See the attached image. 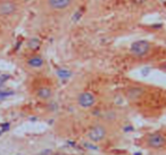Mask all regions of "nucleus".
<instances>
[{
  "label": "nucleus",
  "instance_id": "f257e3e1",
  "mask_svg": "<svg viewBox=\"0 0 166 155\" xmlns=\"http://www.w3.org/2000/svg\"><path fill=\"white\" fill-rule=\"evenodd\" d=\"M151 49V45L147 40H138L134 41L130 47V52L135 57H145L149 54Z\"/></svg>",
  "mask_w": 166,
  "mask_h": 155
},
{
  "label": "nucleus",
  "instance_id": "f03ea898",
  "mask_svg": "<svg viewBox=\"0 0 166 155\" xmlns=\"http://www.w3.org/2000/svg\"><path fill=\"white\" fill-rule=\"evenodd\" d=\"M106 136H107V130H106L105 126L102 124H96L88 131V138L92 143L101 141L106 138Z\"/></svg>",
  "mask_w": 166,
  "mask_h": 155
},
{
  "label": "nucleus",
  "instance_id": "7ed1b4c3",
  "mask_svg": "<svg viewBox=\"0 0 166 155\" xmlns=\"http://www.w3.org/2000/svg\"><path fill=\"white\" fill-rule=\"evenodd\" d=\"M165 143L166 138L160 132H153L147 137V146L150 148H154V149L163 147L165 145Z\"/></svg>",
  "mask_w": 166,
  "mask_h": 155
},
{
  "label": "nucleus",
  "instance_id": "20e7f679",
  "mask_svg": "<svg viewBox=\"0 0 166 155\" xmlns=\"http://www.w3.org/2000/svg\"><path fill=\"white\" fill-rule=\"evenodd\" d=\"M96 96L93 95L92 92L89 91H84L81 92L79 97H77V103L79 105L83 108H91L94 106L96 104Z\"/></svg>",
  "mask_w": 166,
  "mask_h": 155
},
{
  "label": "nucleus",
  "instance_id": "39448f33",
  "mask_svg": "<svg viewBox=\"0 0 166 155\" xmlns=\"http://www.w3.org/2000/svg\"><path fill=\"white\" fill-rule=\"evenodd\" d=\"M17 5L13 1L5 0L0 2V16H9L16 12Z\"/></svg>",
  "mask_w": 166,
  "mask_h": 155
},
{
  "label": "nucleus",
  "instance_id": "423d86ee",
  "mask_svg": "<svg viewBox=\"0 0 166 155\" xmlns=\"http://www.w3.org/2000/svg\"><path fill=\"white\" fill-rule=\"evenodd\" d=\"M145 94V89L141 87H131L127 89L126 91V98L131 102H135V100L140 99Z\"/></svg>",
  "mask_w": 166,
  "mask_h": 155
},
{
  "label": "nucleus",
  "instance_id": "0eeeda50",
  "mask_svg": "<svg viewBox=\"0 0 166 155\" xmlns=\"http://www.w3.org/2000/svg\"><path fill=\"white\" fill-rule=\"evenodd\" d=\"M73 2V0H48V4L53 10H64L68 8Z\"/></svg>",
  "mask_w": 166,
  "mask_h": 155
},
{
  "label": "nucleus",
  "instance_id": "6e6552de",
  "mask_svg": "<svg viewBox=\"0 0 166 155\" xmlns=\"http://www.w3.org/2000/svg\"><path fill=\"white\" fill-rule=\"evenodd\" d=\"M37 96L42 100L50 99L53 97V90H51V88L49 87H41L38 89Z\"/></svg>",
  "mask_w": 166,
  "mask_h": 155
},
{
  "label": "nucleus",
  "instance_id": "1a4fd4ad",
  "mask_svg": "<svg viewBox=\"0 0 166 155\" xmlns=\"http://www.w3.org/2000/svg\"><path fill=\"white\" fill-rule=\"evenodd\" d=\"M28 66H31L33 68H40L42 65H43V60H42V57L41 56H32V57H30L28 60Z\"/></svg>",
  "mask_w": 166,
  "mask_h": 155
},
{
  "label": "nucleus",
  "instance_id": "9d476101",
  "mask_svg": "<svg viewBox=\"0 0 166 155\" xmlns=\"http://www.w3.org/2000/svg\"><path fill=\"white\" fill-rule=\"evenodd\" d=\"M101 116H102V119L106 120V121H114V120H116V118H117V114H116L115 111L109 110V111L104 112L101 114Z\"/></svg>",
  "mask_w": 166,
  "mask_h": 155
},
{
  "label": "nucleus",
  "instance_id": "9b49d317",
  "mask_svg": "<svg viewBox=\"0 0 166 155\" xmlns=\"http://www.w3.org/2000/svg\"><path fill=\"white\" fill-rule=\"evenodd\" d=\"M28 48L30 49H32V50H35L39 46H40V40L38 39V38H32V39L28 41Z\"/></svg>",
  "mask_w": 166,
  "mask_h": 155
},
{
  "label": "nucleus",
  "instance_id": "f8f14e48",
  "mask_svg": "<svg viewBox=\"0 0 166 155\" xmlns=\"http://www.w3.org/2000/svg\"><path fill=\"white\" fill-rule=\"evenodd\" d=\"M58 76H59V78H61V79H67V78H69L71 76V72L68 71V70H64V68H61V70H58Z\"/></svg>",
  "mask_w": 166,
  "mask_h": 155
},
{
  "label": "nucleus",
  "instance_id": "ddd939ff",
  "mask_svg": "<svg viewBox=\"0 0 166 155\" xmlns=\"http://www.w3.org/2000/svg\"><path fill=\"white\" fill-rule=\"evenodd\" d=\"M1 128H2V129H1L2 131H6V130H8V129H9V123L2 124V126H1Z\"/></svg>",
  "mask_w": 166,
  "mask_h": 155
},
{
  "label": "nucleus",
  "instance_id": "4468645a",
  "mask_svg": "<svg viewBox=\"0 0 166 155\" xmlns=\"http://www.w3.org/2000/svg\"><path fill=\"white\" fill-rule=\"evenodd\" d=\"M85 146L88 148H90V149H96V151H98L97 146H93V145H90V144H85Z\"/></svg>",
  "mask_w": 166,
  "mask_h": 155
},
{
  "label": "nucleus",
  "instance_id": "2eb2a0df",
  "mask_svg": "<svg viewBox=\"0 0 166 155\" xmlns=\"http://www.w3.org/2000/svg\"><path fill=\"white\" fill-rule=\"evenodd\" d=\"M149 71H150L149 68H145L143 70H142V74H143V76H146V74H149Z\"/></svg>",
  "mask_w": 166,
  "mask_h": 155
},
{
  "label": "nucleus",
  "instance_id": "dca6fc26",
  "mask_svg": "<svg viewBox=\"0 0 166 155\" xmlns=\"http://www.w3.org/2000/svg\"><path fill=\"white\" fill-rule=\"evenodd\" d=\"M6 79H7V78H0V86H2V84H4V82L6 81Z\"/></svg>",
  "mask_w": 166,
  "mask_h": 155
},
{
  "label": "nucleus",
  "instance_id": "f3484780",
  "mask_svg": "<svg viewBox=\"0 0 166 155\" xmlns=\"http://www.w3.org/2000/svg\"><path fill=\"white\" fill-rule=\"evenodd\" d=\"M132 130H133V128H132V127H130V128L126 127L125 129H124V131H132Z\"/></svg>",
  "mask_w": 166,
  "mask_h": 155
},
{
  "label": "nucleus",
  "instance_id": "a211bd4d",
  "mask_svg": "<svg viewBox=\"0 0 166 155\" xmlns=\"http://www.w3.org/2000/svg\"><path fill=\"white\" fill-rule=\"evenodd\" d=\"M53 155H67V154H65V153H56V154H53Z\"/></svg>",
  "mask_w": 166,
  "mask_h": 155
},
{
  "label": "nucleus",
  "instance_id": "6ab92c4d",
  "mask_svg": "<svg viewBox=\"0 0 166 155\" xmlns=\"http://www.w3.org/2000/svg\"><path fill=\"white\" fill-rule=\"evenodd\" d=\"M139 2H142V1H146V0H138Z\"/></svg>",
  "mask_w": 166,
  "mask_h": 155
},
{
  "label": "nucleus",
  "instance_id": "aec40b11",
  "mask_svg": "<svg viewBox=\"0 0 166 155\" xmlns=\"http://www.w3.org/2000/svg\"><path fill=\"white\" fill-rule=\"evenodd\" d=\"M1 134H2V130H0V135H1Z\"/></svg>",
  "mask_w": 166,
  "mask_h": 155
},
{
  "label": "nucleus",
  "instance_id": "412c9836",
  "mask_svg": "<svg viewBox=\"0 0 166 155\" xmlns=\"http://www.w3.org/2000/svg\"><path fill=\"white\" fill-rule=\"evenodd\" d=\"M164 68H166V65H164Z\"/></svg>",
  "mask_w": 166,
  "mask_h": 155
}]
</instances>
